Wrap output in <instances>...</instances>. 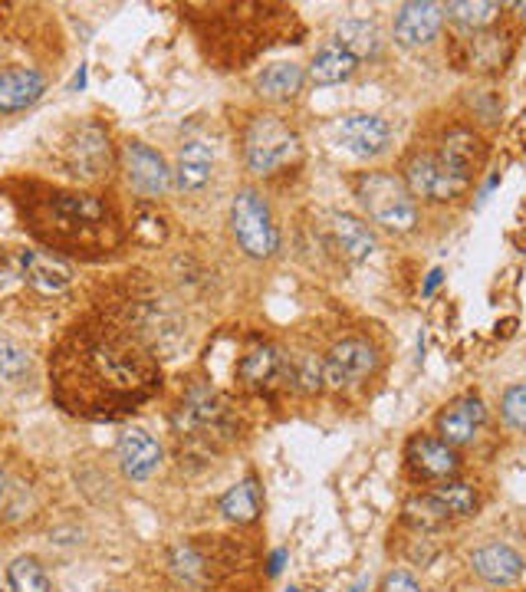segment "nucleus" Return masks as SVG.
I'll return each mask as SVG.
<instances>
[{
    "label": "nucleus",
    "mask_w": 526,
    "mask_h": 592,
    "mask_svg": "<svg viewBox=\"0 0 526 592\" xmlns=\"http://www.w3.org/2000/svg\"><path fill=\"white\" fill-rule=\"evenodd\" d=\"M43 89L47 82L37 70H27V67L3 70L0 73V112H23L43 96Z\"/></svg>",
    "instance_id": "a211bd4d"
},
{
    "label": "nucleus",
    "mask_w": 526,
    "mask_h": 592,
    "mask_svg": "<svg viewBox=\"0 0 526 592\" xmlns=\"http://www.w3.org/2000/svg\"><path fill=\"white\" fill-rule=\"evenodd\" d=\"M517 13H520V17L526 20V3H517Z\"/></svg>",
    "instance_id": "e433bc0d"
},
{
    "label": "nucleus",
    "mask_w": 526,
    "mask_h": 592,
    "mask_svg": "<svg viewBox=\"0 0 526 592\" xmlns=\"http://www.w3.org/2000/svg\"><path fill=\"white\" fill-rule=\"evenodd\" d=\"M504 422L517 432H526V385H510L500 402Z\"/></svg>",
    "instance_id": "473e14b6"
},
{
    "label": "nucleus",
    "mask_w": 526,
    "mask_h": 592,
    "mask_svg": "<svg viewBox=\"0 0 526 592\" xmlns=\"http://www.w3.org/2000/svg\"><path fill=\"white\" fill-rule=\"evenodd\" d=\"M119 464H122V471L132 477V481H146L151 477L155 471H158V464H161V444L151 438L149 432H142V428H132V432H126L122 438H119Z\"/></svg>",
    "instance_id": "dca6fc26"
},
{
    "label": "nucleus",
    "mask_w": 526,
    "mask_h": 592,
    "mask_svg": "<svg viewBox=\"0 0 526 592\" xmlns=\"http://www.w3.org/2000/svg\"><path fill=\"white\" fill-rule=\"evenodd\" d=\"M470 566L490 586H514V583L524 580L526 573L524 556L514 546H507V543H487V546L474 550Z\"/></svg>",
    "instance_id": "f8f14e48"
},
{
    "label": "nucleus",
    "mask_w": 526,
    "mask_h": 592,
    "mask_svg": "<svg viewBox=\"0 0 526 592\" xmlns=\"http://www.w3.org/2000/svg\"><path fill=\"white\" fill-rule=\"evenodd\" d=\"M333 230L339 247L346 250V257L353 260H369L376 254V234L369 230V224L353 218V215H336L333 218Z\"/></svg>",
    "instance_id": "b1692460"
},
{
    "label": "nucleus",
    "mask_w": 526,
    "mask_h": 592,
    "mask_svg": "<svg viewBox=\"0 0 526 592\" xmlns=\"http://www.w3.org/2000/svg\"><path fill=\"white\" fill-rule=\"evenodd\" d=\"M438 280H441V270H435V274H431V280H428V294H431V290L438 287Z\"/></svg>",
    "instance_id": "f704fd0d"
},
{
    "label": "nucleus",
    "mask_w": 526,
    "mask_h": 592,
    "mask_svg": "<svg viewBox=\"0 0 526 592\" xmlns=\"http://www.w3.org/2000/svg\"><path fill=\"white\" fill-rule=\"evenodd\" d=\"M3 494H7V477H3V471H0V501H3Z\"/></svg>",
    "instance_id": "c9c22d12"
},
{
    "label": "nucleus",
    "mask_w": 526,
    "mask_h": 592,
    "mask_svg": "<svg viewBox=\"0 0 526 592\" xmlns=\"http://www.w3.org/2000/svg\"><path fill=\"white\" fill-rule=\"evenodd\" d=\"M247 165L260 175H274L300 158V136L277 116H257L244 136Z\"/></svg>",
    "instance_id": "39448f33"
},
{
    "label": "nucleus",
    "mask_w": 526,
    "mask_h": 592,
    "mask_svg": "<svg viewBox=\"0 0 526 592\" xmlns=\"http://www.w3.org/2000/svg\"><path fill=\"white\" fill-rule=\"evenodd\" d=\"M20 277L43 296L63 294L73 284V267L50 254V250H23L20 254Z\"/></svg>",
    "instance_id": "9d476101"
},
{
    "label": "nucleus",
    "mask_w": 526,
    "mask_h": 592,
    "mask_svg": "<svg viewBox=\"0 0 526 592\" xmlns=\"http://www.w3.org/2000/svg\"><path fill=\"white\" fill-rule=\"evenodd\" d=\"M381 592H421V586L415 583V576H411V573L398 570V573H388V576H385Z\"/></svg>",
    "instance_id": "72a5a7b5"
},
{
    "label": "nucleus",
    "mask_w": 526,
    "mask_h": 592,
    "mask_svg": "<svg viewBox=\"0 0 526 592\" xmlns=\"http://www.w3.org/2000/svg\"><path fill=\"white\" fill-rule=\"evenodd\" d=\"M336 43L359 63V60H373L381 50V37H378L376 23L369 20H343L339 30H336Z\"/></svg>",
    "instance_id": "5701e85b"
},
{
    "label": "nucleus",
    "mask_w": 526,
    "mask_h": 592,
    "mask_svg": "<svg viewBox=\"0 0 526 592\" xmlns=\"http://www.w3.org/2000/svg\"><path fill=\"white\" fill-rule=\"evenodd\" d=\"M378 366L376 349L363 339H343L333 346L329 359L322 363L326 369V385L333 388H346V385H356L363 378H369Z\"/></svg>",
    "instance_id": "6e6552de"
},
{
    "label": "nucleus",
    "mask_w": 526,
    "mask_h": 592,
    "mask_svg": "<svg viewBox=\"0 0 526 592\" xmlns=\"http://www.w3.org/2000/svg\"><path fill=\"white\" fill-rule=\"evenodd\" d=\"M408 461L425 477H451L457 471V454L441 438H415L408 444Z\"/></svg>",
    "instance_id": "aec40b11"
},
{
    "label": "nucleus",
    "mask_w": 526,
    "mask_h": 592,
    "mask_svg": "<svg viewBox=\"0 0 526 592\" xmlns=\"http://www.w3.org/2000/svg\"><path fill=\"white\" fill-rule=\"evenodd\" d=\"M178 432L195 442H221L234 435V415L225 395L208 385H195L178 408Z\"/></svg>",
    "instance_id": "423d86ee"
},
{
    "label": "nucleus",
    "mask_w": 526,
    "mask_h": 592,
    "mask_svg": "<svg viewBox=\"0 0 526 592\" xmlns=\"http://www.w3.org/2000/svg\"><path fill=\"white\" fill-rule=\"evenodd\" d=\"M356 198L366 208V215L385 230L408 234L418 224V205L405 181L385 175V171H369L356 181Z\"/></svg>",
    "instance_id": "7ed1b4c3"
},
{
    "label": "nucleus",
    "mask_w": 526,
    "mask_h": 592,
    "mask_svg": "<svg viewBox=\"0 0 526 592\" xmlns=\"http://www.w3.org/2000/svg\"><path fill=\"white\" fill-rule=\"evenodd\" d=\"M30 375V356L10 339H0V382H20Z\"/></svg>",
    "instance_id": "2f4dec72"
},
{
    "label": "nucleus",
    "mask_w": 526,
    "mask_h": 592,
    "mask_svg": "<svg viewBox=\"0 0 526 592\" xmlns=\"http://www.w3.org/2000/svg\"><path fill=\"white\" fill-rule=\"evenodd\" d=\"M230 227H234V237H237L240 250L254 260H267L280 247V230L274 224L270 205L254 188L237 191V198L230 205Z\"/></svg>",
    "instance_id": "20e7f679"
},
{
    "label": "nucleus",
    "mask_w": 526,
    "mask_h": 592,
    "mask_svg": "<svg viewBox=\"0 0 526 592\" xmlns=\"http://www.w3.org/2000/svg\"><path fill=\"white\" fill-rule=\"evenodd\" d=\"M441 23H445L441 3H431V0L401 3V10L395 17V40L401 47H425L441 33Z\"/></svg>",
    "instance_id": "1a4fd4ad"
},
{
    "label": "nucleus",
    "mask_w": 526,
    "mask_h": 592,
    "mask_svg": "<svg viewBox=\"0 0 526 592\" xmlns=\"http://www.w3.org/2000/svg\"><path fill=\"white\" fill-rule=\"evenodd\" d=\"M27 224L43 244L73 250V254L109 250L116 244L112 211L99 198H89V195L47 191L43 198H33L27 205Z\"/></svg>",
    "instance_id": "f03ea898"
},
{
    "label": "nucleus",
    "mask_w": 526,
    "mask_h": 592,
    "mask_svg": "<svg viewBox=\"0 0 526 592\" xmlns=\"http://www.w3.org/2000/svg\"><path fill=\"white\" fill-rule=\"evenodd\" d=\"M435 155L451 175L464 178V181H474V171L484 161V142L474 132H467V129H454L441 139V148Z\"/></svg>",
    "instance_id": "f3484780"
},
{
    "label": "nucleus",
    "mask_w": 526,
    "mask_h": 592,
    "mask_svg": "<svg viewBox=\"0 0 526 592\" xmlns=\"http://www.w3.org/2000/svg\"><path fill=\"white\" fill-rule=\"evenodd\" d=\"M221 514L234 523H250L260 514V491H257V481L247 477L240 481L237 487H230L225 497H221Z\"/></svg>",
    "instance_id": "a878e982"
},
{
    "label": "nucleus",
    "mask_w": 526,
    "mask_h": 592,
    "mask_svg": "<svg viewBox=\"0 0 526 592\" xmlns=\"http://www.w3.org/2000/svg\"><path fill=\"white\" fill-rule=\"evenodd\" d=\"M126 171H129L132 188L142 191L146 198H161L171 188V168L155 148L142 146V142L126 146Z\"/></svg>",
    "instance_id": "9b49d317"
},
{
    "label": "nucleus",
    "mask_w": 526,
    "mask_h": 592,
    "mask_svg": "<svg viewBox=\"0 0 526 592\" xmlns=\"http://www.w3.org/2000/svg\"><path fill=\"white\" fill-rule=\"evenodd\" d=\"M484 418H487L484 402H480L477 395H464V398H457L454 405H448V408L441 412V418H438V435H441V442L451 444V447H457V444H470L477 438Z\"/></svg>",
    "instance_id": "4468645a"
},
{
    "label": "nucleus",
    "mask_w": 526,
    "mask_h": 592,
    "mask_svg": "<svg viewBox=\"0 0 526 592\" xmlns=\"http://www.w3.org/2000/svg\"><path fill=\"white\" fill-rule=\"evenodd\" d=\"M405 520L418 530H438L448 520V514L441 511V504L435 497H415L405 504Z\"/></svg>",
    "instance_id": "7c9ffc66"
},
{
    "label": "nucleus",
    "mask_w": 526,
    "mask_h": 592,
    "mask_svg": "<svg viewBox=\"0 0 526 592\" xmlns=\"http://www.w3.org/2000/svg\"><path fill=\"white\" fill-rule=\"evenodd\" d=\"M356 67L359 63L339 43H326L309 63V79L316 86H336V82H346L349 76L356 73Z\"/></svg>",
    "instance_id": "4be33fe9"
},
{
    "label": "nucleus",
    "mask_w": 526,
    "mask_h": 592,
    "mask_svg": "<svg viewBox=\"0 0 526 592\" xmlns=\"http://www.w3.org/2000/svg\"><path fill=\"white\" fill-rule=\"evenodd\" d=\"M448 13L457 27L464 30H484L497 20L500 13V3L494 0H457V3H448Z\"/></svg>",
    "instance_id": "bb28decb"
},
{
    "label": "nucleus",
    "mask_w": 526,
    "mask_h": 592,
    "mask_svg": "<svg viewBox=\"0 0 526 592\" xmlns=\"http://www.w3.org/2000/svg\"><path fill=\"white\" fill-rule=\"evenodd\" d=\"M431 497L441 504V511H445L448 517H464V514H470V511L477 507V494H474V487H467V484H460V481H451V484L435 487Z\"/></svg>",
    "instance_id": "c85d7f7f"
},
{
    "label": "nucleus",
    "mask_w": 526,
    "mask_h": 592,
    "mask_svg": "<svg viewBox=\"0 0 526 592\" xmlns=\"http://www.w3.org/2000/svg\"><path fill=\"white\" fill-rule=\"evenodd\" d=\"M343 146L359 158H376L391 142V126L381 116H349L339 129Z\"/></svg>",
    "instance_id": "2eb2a0df"
},
{
    "label": "nucleus",
    "mask_w": 526,
    "mask_h": 592,
    "mask_svg": "<svg viewBox=\"0 0 526 592\" xmlns=\"http://www.w3.org/2000/svg\"><path fill=\"white\" fill-rule=\"evenodd\" d=\"M10 586H13V592H53V583H50L47 570L33 556L13 560V566H10Z\"/></svg>",
    "instance_id": "cd10ccee"
},
{
    "label": "nucleus",
    "mask_w": 526,
    "mask_h": 592,
    "mask_svg": "<svg viewBox=\"0 0 526 592\" xmlns=\"http://www.w3.org/2000/svg\"><path fill=\"white\" fill-rule=\"evenodd\" d=\"M53 395L79 415H126L158 388L161 369L132 326L76 323L50 356Z\"/></svg>",
    "instance_id": "f257e3e1"
},
{
    "label": "nucleus",
    "mask_w": 526,
    "mask_h": 592,
    "mask_svg": "<svg viewBox=\"0 0 526 592\" xmlns=\"http://www.w3.org/2000/svg\"><path fill=\"white\" fill-rule=\"evenodd\" d=\"M405 188L411 191V198H425V201H454L460 198L470 181L451 175L438 155H415L405 168Z\"/></svg>",
    "instance_id": "0eeeda50"
},
{
    "label": "nucleus",
    "mask_w": 526,
    "mask_h": 592,
    "mask_svg": "<svg viewBox=\"0 0 526 592\" xmlns=\"http://www.w3.org/2000/svg\"><path fill=\"white\" fill-rule=\"evenodd\" d=\"M287 378H290V385L297 388V392H319L322 388V382H326V369H322V363L316 359V356H300V359H294V363H287Z\"/></svg>",
    "instance_id": "c756f323"
},
{
    "label": "nucleus",
    "mask_w": 526,
    "mask_h": 592,
    "mask_svg": "<svg viewBox=\"0 0 526 592\" xmlns=\"http://www.w3.org/2000/svg\"><path fill=\"white\" fill-rule=\"evenodd\" d=\"M211 168H215V155L205 142H188L178 151V168H175V181L181 191H201L211 181Z\"/></svg>",
    "instance_id": "412c9836"
},
{
    "label": "nucleus",
    "mask_w": 526,
    "mask_h": 592,
    "mask_svg": "<svg viewBox=\"0 0 526 592\" xmlns=\"http://www.w3.org/2000/svg\"><path fill=\"white\" fill-rule=\"evenodd\" d=\"M109 161H112V151H109V136L89 122L76 132V142L70 146V168H73L76 178H102L109 171Z\"/></svg>",
    "instance_id": "ddd939ff"
},
{
    "label": "nucleus",
    "mask_w": 526,
    "mask_h": 592,
    "mask_svg": "<svg viewBox=\"0 0 526 592\" xmlns=\"http://www.w3.org/2000/svg\"><path fill=\"white\" fill-rule=\"evenodd\" d=\"M302 79H306V73H302V67H297V63H274V67H267L260 73L257 89H260L264 99L287 102V99H294L300 92Z\"/></svg>",
    "instance_id": "393cba45"
},
{
    "label": "nucleus",
    "mask_w": 526,
    "mask_h": 592,
    "mask_svg": "<svg viewBox=\"0 0 526 592\" xmlns=\"http://www.w3.org/2000/svg\"><path fill=\"white\" fill-rule=\"evenodd\" d=\"M237 378L247 388H267L277 378H287V359L274 349V346H254L250 353H244V359L237 363Z\"/></svg>",
    "instance_id": "6ab92c4d"
}]
</instances>
